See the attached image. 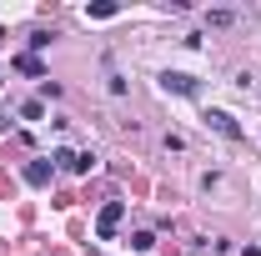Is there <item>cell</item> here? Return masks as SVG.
<instances>
[{
    "label": "cell",
    "instance_id": "6da1fadb",
    "mask_svg": "<svg viewBox=\"0 0 261 256\" xmlns=\"http://www.w3.org/2000/svg\"><path fill=\"white\" fill-rule=\"evenodd\" d=\"M121 216H126V201H106V206H100V216H96V236H100V241H111V236H116Z\"/></svg>",
    "mask_w": 261,
    "mask_h": 256
},
{
    "label": "cell",
    "instance_id": "7a4b0ae2",
    "mask_svg": "<svg viewBox=\"0 0 261 256\" xmlns=\"http://www.w3.org/2000/svg\"><path fill=\"white\" fill-rule=\"evenodd\" d=\"M206 126L216 131V136H226V141H241V126L231 121L226 111H206Z\"/></svg>",
    "mask_w": 261,
    "mask_h": 256
},
{
    "label": "cell",
    "instance_id": "3957f363",
    "mask_svg": "<svg viewBox=\"0 0 261 256\" xmlns=\"http://www.w3.org/2000/svg\"><path fill=\"white\" fill-rule=\"evenodd\" d=\"M161 91H176V96H196V81L181 75V70H161Z\"/></svg>",
    "mask_w": 261,
    "mask_h": 256
},
{
    "label": "cell",
    "instance_id": "277c9868",
    "mask_svg": "<svg viewBox=\"0 0 261 256\" xmlns=\"http://www.w3.org/2000/svg\"><path fill=\"white\" fill-rule=\"evenodd\" d=\"M25 181H31V186H45V181H50V166H45V161H31V166H25Z\"/></svg>",
    "mask_w": 261,
    "mask_h": 256
},
{
    "label": "cell",
    "instance_id": "5b68a950",
    "mask_svg": "<svg viewBox=\"0 0 261 256\" xmlns=\"http://www.w3.org/2000/svg\"><path fill=\"white\" fill-rule=\"evenodd\" d=\"M15 70H25V75H40V61H35V56H15Z\"/></svg>",
    "mask_w": 261,
    "mask_h": 256
},
{
    "label": "cell",
    "instance_id": "8992f818",
    "mask_svg": "<svg viewBox=\"0 0 261 256\" xmlns=\"http://www.w3.org/2000/svg\"><path fill=\"white\" fill-rule=\"evenodd\" d=\"M151 241H156L151 231H136V236H130V246H136V251H151Z\"/></svg>",
    "mask_w": 261,
    "mask_h": 256
},
{
    "label": "cell",
    "instance_id": "52a82bcc",
    "mask_svg": "<svg viewBox=\"0 0 261 256\" xmlns=\"http://www.w3.org/2000/svg\"><path fill=\"white\" fill-rule=\"evenodd\" d=\"M50 161H56V166H65V171H75V151H56Z\"/></svg>",
    "mask_w": 261,
    "mask_h": 256
},
{
    "label": "cell",
    "instance_id": "ba28073f",
    "mask_svg": "<svg viewBox=\"0 0 261 256\" xmlns=\"http://www.w3.org/2000/svg\"><path fill=\"white\" fill-rule=\"evenodd\" d=\"M241 256H261V246H246V251H241Z\"/></svg>",
    "mask_w": 261,
    "mask_h": 256
}]
</instances>
